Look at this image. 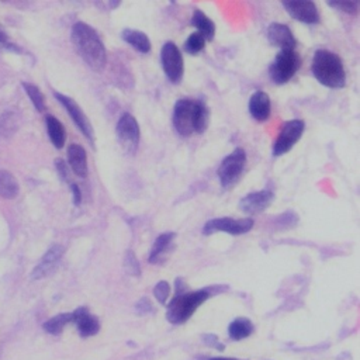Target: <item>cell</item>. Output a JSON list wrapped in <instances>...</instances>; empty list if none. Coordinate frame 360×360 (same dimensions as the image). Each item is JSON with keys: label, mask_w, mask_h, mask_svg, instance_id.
I'll use <instances>...</instances> for the list:
<instances>
[{"label": "cell", "mask_w": 360, "mask_h": 360, "mask_svg": "<svg viewBox=\"0 0 360 360\" xmlns=\"http://www.w3.org/2000/svg\"><path fill=\"white\" fill-rule=\"evenodd\" d=\"M191 25L197 28V32H200L205 41H212L215 37V24L214 21L201 10L195 8L194 14L191 17Z\"/></svg>", "instance_id": "22"}, {"label": "cell", "mask_w": 360, "mask_h": 360, "mask_svg": "<svg viewBox=\"0 0 360 360\" xmlns=\"http://www.w3.org/2000/svg\"><path fill=\"white\" fill-rule=\"evenodd\" d=\"M211 288H200V290H187L186 284L177 278L176 281V292L166 309V319L173 325L184 323L191 318V315L198 309L201 304H204L210 295Z\"/></svg>", "instance_id": "3"}, {"label": "cell", "mask_w": 360, "mask_h": 360, "mask_svg": "<svg viewBox=\"0 0 360 360\" xmlns=\"http://www.w3.org/2000/svg\"><path fill=\"white\" fill-rule=\"evenodd\" d=\"M53 97L59 101V104L66 110L68 115L72 118L73 124L77 127V129L84 135V138L89 142H94V129L93 125L90 122V120L87 118V115L84 114V111L80 108V105L69 96H65L62 93L53 91Z\"/></svg>", "instance_id": "10"}, {"label": "cell", "mask_w": 360, "mask_h": 360, "mask_svg": "<svg viewBox=\"0 0 360 360\" xmlns=\"http://www.w3.org/2000/svg\"><path fill=\"white\" fill-rule=\"evenodd\" d=\"M72 322L82 338L94 336L100 330V322L96 315H93L89 308L79 307L72 312Z\"/></svg>", "instance_id": "15"}, {"label": "cell", "mask_w": 360, "mask_h": 360, "mask_svg": "<svg viewBox=\"0 0 360 360\" xmlns=\"http://www.w3.org/2000/svg\"><path fill=\"white\" fill-rule=\"evenodd\" d=\"M124 269L131 276H139L141 274L139 262L136 260V256L132 250H127V253L124 256Z\"/></svg>", "instance_id": "28"}, {"label": "cell", "mask_w": 360, "mask_h": 360, "mask_svg": "<svg viewBox=\"0 0 360 360\" xmlns=\"http://www.w3.org/2000/svg\"><path fill=\"white\" fill-rule=\"evenodd\" d=\"M22 89L27 93V96L30 97V100H31L32 105L35 107V110L39 111V112H44L45 111V97H44L42 91L35 84L27 83V82L22 83Z\"/></svg>", "instance_id": "26"}, {"label": "cell", "mask_w": 360, "mask_h": 360, "mask_svg": "<svg viewBox=\"0 0 360 360\" xmlns=\"http://www.w3.org/2000/svg\"><path fill=\"white\" fill-rule=\"evenodd\" d=\"M72 322V312L58 314L42 323V328L49 335H60L68 323Z\"/></svg>", "instance_id": "25"}, {"label": "cell", "mask_w": 360, "mask_h": 360, "mask_svg": "<svg viewBox=\"0 0 360 360\" xmlns=\"http://www.w3.org/2000/svg\"><path fill=\"white\" fill-rule=\"evenodd\" d=\"M121 38L141 53H149L152 49L150 39L148 38V35L143 31L125 28L121 31Z\"/></svg>", "instance_id": "20"}, {"label": "cell", "mask_w": 360, "mask_h": 360, "mask_svg": "<svg viewBox=\"0 0 360 360\" xmlns=\"http://www.w3.org/2000/svg\"><path fill=\"white\" fill-rule=\"evenodd\" d=\"M135 308H136V311H138L139 314H142V315L153 312V307H152V302H150L148 298H141V300L136 302Z\"/></svg>", "instance_id": "33"}, {"label": "cell", "mask_w": 360, "mask_h": 360, "mask_svg": "<svg viewBox=\"0 0 360 360\" xmlns=\"http://www.w3.org/2000/svg\"><path fill=\"white\" fill-rule=\"evenodd\" d=\"M63 253H65V248L62 245H58V243L52 245L45 252V255L41 257L39 263L32 269V271L30 274V278L31 280H41V278L49 276L56 269V266L59 264Z\"/></svg>", "instance_id": "14"}, {"label": "cell", "mask_w": 360, "mask_h": 360, "mask_svg": "<svg viewBox=\"0 0 360 360\" xmlns=\"http://www.w3.org/2000/svg\"><path fill=\"white\" fill-rule=\"evenodd\" d=\"M55 167H56V172L59 174V177L63 180V181H69V166L68 163L63 160V159H56L55 160Z\"/></svg>", "instance_id": "32"}, {"label": "cell", "mask_w": 360, "mask_h": 360, "mask_svg": "<svg viewBox=\"0 0 360 360\" xmlns=\"http://www.w3.org/2000/svg\"><path fill=\"white\" fill-rule=\"evenodd\" d=\"M172 122L176 132L183 138L202 134L210 124V110L201 100L179 98L173 108Z\"/></svg>", "instance_id": "2"}, {"label": "cell", "mask_w": 360, "mask_h": 360, "mask_svg": "<svg viewBox=\"0 0 360 360\" xmlns=\"http://www.w3.org/2000/svg\"><path fill=\"white\" fill-rule=\"evenodd\" d=\"M298 221V217L295 212H283L281 215L277 217V225H288V226H295Z\"/></svg>", "instance_id": "31"}, {"label": "cell", "mask_w": 360, "mask_h": 360, "mask_svg": "<svg viewBox=\"0 0 360 360\" xmlns=\"http://www.w3.org/2000/svg\"><path fill=\"white\" fill-rule=\"evenodd\" d=\"M45 124H46V132H48L49 141L56 149H62L66 142V131L62 122L53 115H46Z\"/></svg>", "instance_id": "21"}, {"label": "cell", "mask_w": 360, "mask_h": 360, "mask_svg": "<svg viewBox=\"0 0 360 360\" xmlns=\"http://www.w3.org/2000/svg\"><path fill=\"white\" fill-rule=\"evenodd\" d=\"M246 166V152L242 148H235L229 155H226L218 166L217 174L222 188L233 187Z\"/></svg>", "instance_id": "6"}, {"label": "cell", "mask_w": 360, "mask_h": 360, "mask_svg": "<svg viewBox=\"0 0 360 360\" xmlns=\"http://www.w3.org/2000/svg\"><path fill=\"white\" fill-rule=\"evenodd\" d=\"M328 6L346 14H356L359 10V3L356 1H329Z\"/></svg>", "instance_id": "30"}, {"label": "cell", "mask_w": 360, "mask_h": 360, "mask_svg": "<svg viewBox=\"0 0 360 360\" xmlns=\"http://www.w3.org/2000/svg\"><path fill=\"white\" fill-rule=\"evenodd\" d=\"M66 155H68V165L70 170L76 176L86 179L89 174V165H87V153L84 148L79 143H70L68 146Z\"/></svg>", "instance_id": "18"}, {"label": "cell", "mask_w": 360, "mask_h": 360, "mask_svg": "<svg viewBox=\"0 0 360 360\" xmlns=\"http://www.w3.org/2000/svg\"><path fill=\"white\" fill-rule=\"evenodd\" d=\"M18 191L20 186L15 177L7 170H0V195L6 200H13L18 195Z\"/></svg>", "instance_id": "24"}, {"label": "cell", "mask_w": 360, "mask_h": 360, "mask_svg": "<svg viewBox=\"0 0 360 360\" xmlns=\"http://www.w3.org/2000/svg\"><path fill=\"white\" fill-rule=\"evenodd\" d=\"M248 108L250 115L256 120V121H267L270 117V111H271V101L267 93L262 91V90H256L248 103Z\"/></svg>", "instance_id": "19"}, {"label": "cell", "mask_w": 360, "mask_h": 360, "mask_svg": "<svg viewBox=\"0 0 360 360\" xmlns=\"http://www.w3.org/2000/svg\"><path fill=\"white\" fill-rule=\"evenodd\" d=\"M305 129V122L302 120H290L287 121L273 145V156H281L292 149V146L300 141Z\"/></svg>", "instance_id": "11"}, {"label": "cell", "mask_w": 360, "mask_h": 360, "mask_svg": "<svg viewBox=\"0 0 360 360\" xmlns=\"http://www.w3.org/2000/svg\"><path fill=\"white\" fill-rule=\"evenodd\" d=\"M301 66V56L295 49H281L269 66V77L276 84L290 82Z\"/></svg>", "instance_id": "5"}, {"label": "cell", "mask_w": 360, "mask_h": 360, "mask_svg": "<svg viewBox=\"0 0 360 360\" xmlns=\"http://www.w3.org/2000/svg\"><path fill=\"white\" fill-rule=\"evenodd\" d=\"M202 360H240V359H233V357H210V359H202Z\"/></svg>", "instance_id": "36"}, {"label": "cell", "mask_w": 360, "mask_h": 360, "mask_svg": "<svg viewBox=\"0 0 360 360\" xmlns=\"http://www.w3.org/2000/svg\"><path fill=\"white\" fill-rule=\"evenodd\" d=\"M314 77L325 87L342 89L346 84V72L339 55L328 49L315 51L311 62Z\"/></svg>", "instance_id": "4"}, {"label": "cell", "mask_w": 360, "mask_h": 360, "mask_svg": "<svg viewBox=\"0 0 360 360\" xmlns=\"http://www.w3.org/2000/svg\"><path fill=\"white\" fill-rule=\"evenodd\" d=\"M202 340H204L207 345L212 346V347H217V349H219V350L224 349V345L218 342V338H217L215 335H204V336H202Z\"/></svg>", "instance_id": "35"}, {"label": "cell", "mask_w": 360, "mask_h": 360, "mask_svg": "<svg viewBox=\"0 0 360 360\" xmlns=\"http://www.w3.org/2000/svg\"><path fill=\"white\" fill-rule=\"evenodd\" d=\"M70 39L76 52L90 69L101 72L105 68L107 51L98 32L91 25L83 21L75 22L70 31Z\"/></svg>", "instance_id": "1"}, {"label": "cell", "mask_w": 360, "mask_h": 360, "mask_svg": "<svg viewBox=\"0 0 360 360\" xmlns=\"http://www.w3.org/2000/svg\"><path fill=\"white\" fill-rule=\"evenodd\" d=\"M253 323L248 318H236L228 326V333L232 340H242L253 333Z\"/></svg>", "instance_id": "23"}, {"label": "cell", "mask_w": 360, "mask_h": 360, "mask_svg": "<svg viewBox=\"0 0 360 360\" xmlns=\"http://www.w3.org/2000/svg\"><path fill=\"white\" fill-rule=\"evenodd\" d=\"M170 284L165 280L159 281L155 287H153V295L155 298L159 301V304L162 305H166L167 304V300L170 297Z\"/></svg>", "instance_id": "29"}, {"label": "cell", "mask_w": 360, "mask_h": 360, "mask_svg": "<svg viewBox=\"0 0 360 360\" xmlns=\"http://www.w3.org/2000/svg\"><path fill=\"white\" fill-rule=\"evenodd\" d=\"M274 200V193L269 188L248 193L239 201V208L248 215H256L263 212Z\"/></svg>", "instance_id": "13"}, {"label": "cell", "mask_w": 360, "mask_h": 360, "mask_svg": "<svg viewBox=\"0 0 360 360\" xmlns=\"http://www.w3.org/2000/svg\"><path fill=\"white\" fill-rule=\"evenodd\" d=\"M253 219L246 218H231V217H219L212 218L205 222L202 226V233L205 236H210L215 232H226L229 235H243L248 233L253 228Z\"/></svg>", "instance_id": "9"}, {"label": "cell", "mask_w": 360, "mask_h": 360, "mask_svg": "<svg viewBox=\"0 0 360 360\" xmlns=\"http://www.w3.org/2000/svg\"><path fill=\"white\" fill-rule=\"evenodd\" d=\"M115 134L118 143L121 145L124 152L128 155H134L141 141V129L136 118L129 112L121 114L115 125Z\"/></svg>", "instance_id": "7"}, {"label": "cell", "mask_w": 360, "mask_h": 360, "mask_svg": "<svg viewBox=\"0 0 360 360\" xmlns=\"http://www.w3.org/2000/svg\"><path fill=\"white\" fill-rule=\"evenodd\" d=\"M283 7L290 14V17H292L294 20H297L302 24L314 25V24H318L321 21L319 10H318L316 4L311 0L283 1Z\"/></svg>", "instance_id": "12"}, {"label": "cell", "mask_w": 360, "mask_h": 360, "mask_svg": "<svg viewBox=\"0 0 360 360\" xmlns=\"http://www.w3.org/2000/svg\"><path fill=\"white\" fill-rule=\"evenodd\" d=\"M267 39L273 46H277L281 49H294L297 45V39L290 30L288 25L281 24V22H271L267 27L266 31Z\"/></svg>", "instance_id": "16"}, {"label": "cell", "mask_w": 360, "mask_h": 360, "mask_svg": "<svg viewBox=\"0 0 360 360\" xmlns=\"http://www.w3.org/2000/svg\"><path fill=\"white\" fill-rule=\"evenodd\" d=\"M160 63L170 83L177 84L181 82L184 75V59L179 46L174 42L167 41L163 44L160 49Z\"/></svg>", "instance_id": "8"}, {"label": "cell", "mask_w": 360, "mask_h": 360, "mask_svg": "<svg viewBox=\"0 0 360 360\" xmlns=\"http://www.w3.org/2000/svg\"><path fill=\"white\" fill-rule=\"evenodd\" d=\"M0 44H7V34L0 30Z\"/></svg>", "instance_id": "37"}, {"label": "cell", "mask_w": 360, "mask_h": 360, "mask_svg": "<svg viewBox=\"0 0 360 360\" xmlns=\"http://www.w3.org/2000/svg\"><path fill=\"white\" fill-rule=\"evenodd\" d=\"M205 38L200 32H193L184 41V51L190 55L200 53L205 48Z\"/></svg>", "instance_id": "27"}, {"label": "cell", "mask_w": 360, "mask_h": 360, "mask_svg": "<svg viewBox=\"0 0 360 360\" xmlns=\"http://www.w3.org/2000/svg\"><path fill=\"white\" fill-rule=\"evenodd\" d=\"M176 233L174 232H163L160 235L156 236L150 253L148 256V262L150 264H160L166 260L169 252L173 248V242H174Z\"/></svg>", "instance_id": "17"}, {"label": "cell", "mask_w": 360, "mask_h": 360, "mask_svg": "<svg viewBox=\"0 0 360 360\" xmlns=\"http://www.w3.org/2000/svg\"><path fill=\"white\" fill-rule=\"evenodd\" d=\"M70 190H72V198L75 205H80L82 202V191L80 187L76 183H70Z\"/></svg>", "instance_id": "34"}]
</instances>
